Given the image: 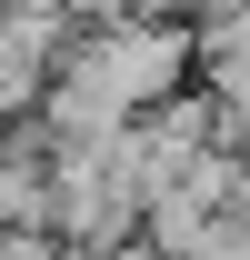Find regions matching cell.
<instances>
[{
    "label": "cell",
    "instance_id": "1",
    "mask_svg": "<svg viewBox=\"0 0 250 260\" xmlns=\"http://www.w3.org/2000/svg\"><path fill=\"white\" fill-rule=\"evenodd\" d=\"M60 80H80V90L110 100L120 120H140L160 100H180V80H190V20H150V10L100 20L90 40L60 50Z\"/></svg>",
    "mask_w": 250,
    "mask_h": 260
}]
</instances>
